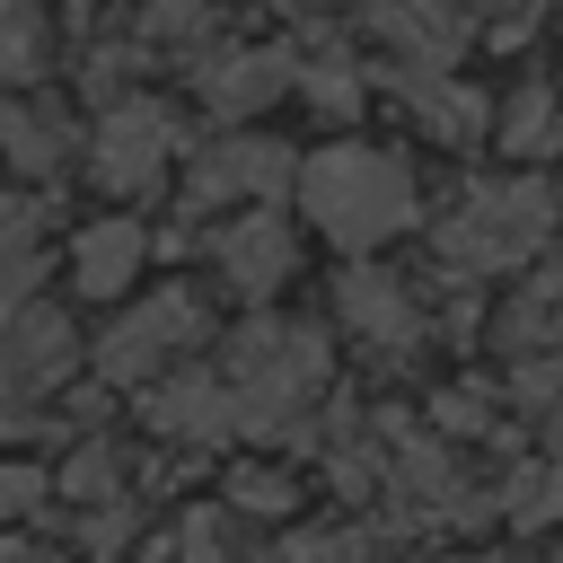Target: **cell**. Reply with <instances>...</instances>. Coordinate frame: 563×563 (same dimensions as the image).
Returning a JSON list of instances; mask_svg holds the SVG:
<instances>
[{"label":"cell","mask_w":563,"mask_h":563,"mask_svg":"<svg viewBox=\"0 0 563 563\" xmlns=\"http://www.w3.org/2000/svg\"><path fill=\"white\" fill-rule=\"evenodd\" d=\"M26 238H35V202H26V194H0V273L35 264V255H26Z\"/></svg>","instance_id":"44dd1931"},{"label":"cell","mask_w":563,"mask_h":563,"mask_svg":"<svg viewBox=\"0 0 563 563\" xmlns=\"http://www.w3.org/2000/svg\"><path fill=\"white\" fill-rule=\"evenodd\" d=\"M220 378H229V396H238V431L282 440V431L299 422V405L325 387V334L299 325V317H255V325H238Z\"/></svg>","instance_id":"3957f363"},{"label":"cell","mask_w":563,"mask_h":563,"mask_svg":"<svg viewBox=\"0 0 563 563\" xmlns=\"http://www.w3.org/2000/svg\"><path fill=\"white\" fill-rule=\"evenodd\" d=\"M176 150H185L176 114H167L158 97H123V106H106V123H97V141H88V167H97V185H106V194L141 202V194H158V185H167Z\"/></svg>","instance_id":"5b68a950"},{"label":"cell","mask_w":563,"mask_h":563,"mask_svg":"<svg viewBox=\"0 0 563 563\" xmlns=\"http://www.w3.org/2000/svg\"><path fill=\"white\" fill-rule=\"evenodd\" d=\"M413 123H431L449 150H475V141L493 132V106H484L475 88H457L449 70H431V79H413Z\"/></svg>","instance_id":"9a60e30c"},{"label":"cell","mask_w":563,"mask_h":563,"mask_svg":"<svg viewBox=\"0 0 563 563\" xmlns=\"http://www.w3.org/2000/svg\"><path fill=\"white\" fill-rule=\"evenodd\" d=\"M255 563H361V545L352 537H290V545L255 554Z\"/></svg>","instance_id":"7402d4cb"},{"label":"cell","mask_w":563,"mask_h":563,"mask_svg":"<svg viewBox=\"0 0 563 563\" xmlns=\"http://www.w3.org/2000/svg\"><path fill=\"white\" fill-rule=\"evenodd\" d=\"M299 88L325 106V114H343V106H361V70L343 62V53H325L317 44V62H299Z\"/></svg>","instance_id":"ac0fdd59"},{"label":"cell","mask_w":563,"mask_h":563,"mask_svg":"<svg viewBox=\"0 0 563 563\" xmlns=\"http://www.w3.org/2000/svg\"><path fill=\"white\" fill-rule=\"evenodd\" d=\"M18 563H62V554H18Z\"/></svg>","instance_id":"4316f807"},{"label":"cell","mask_w":563,"mask_h":563,"mask_svg":"<svg viewBox=\"0 0 563 563\" xmlns=\"http://www.w3.org/2000/svg\"><path fill=\"white\" fill-rule=\"evenodd\" d=\"M493 334H501V352H519V361L563 352V343H554V334H563V273H537V282L493 317Z\"/></svg>","instance_id":"5bb4252c"},{"label":"cell","mask_w":563,"mask_h":563,"mask_svg":"<svg viewBox=\"0 0 563 563\" xmlns=\"http://www.w3.org/2000/svg\"><path fill=\"white\" fill-rule=\"evenodd\" d=\"M229 545H238V519H229V510H194V519H185V537H176V554H185V563H220Z\"/></svg>","instance_id":"ffe728a7"},{"label":"cell","mask_w":563,"mask_h":563,"mask_svg":"<svg viewBox=\"0 0 563 563\" xmlns=\"http://www.w3.org/2000/svg\"><path fill=\"white\" fill-rule=\"evenodd\" d=\"M299 211H308L317 238H334L343 255L387 246L396 229L422 220V211H413V176H405V158H387V150H369V141H334V150H317V158L299 167Z\"/></svg>","instance_id":"6da1fadb"},{"label":"cell","mask_w":563,"mask_h":563,"mask_svg":"<svg viewBox=\"0 0 563 563\" xmlns=\"http://www.w3.org/2000/svg\"><path fill=\"white\" fill-rule=\"evenodd\" d=\"M211 273L238 290V299H273L290 282V220L282 211H238L211 229Z\"/></svg>","instance_id":"ba28073f"},{"label":"cell","mask_w":563,"mask_h":563,"mask_svg":"<svg viewBox=\"0 0 563 563\" xmlns=\"http://www.w3.org/2000/svg\"><path fill=\"white\" fill-rule=\"evenodd\" d=\"M282 88H299V53H290V44H255V53H229L220 70H202L211 114H255V106H273Z\"/></svg>","instance_id":"4fadbf2b"},{"label":"cell","mask_w":563,"mask_h":563,"mask_svg":"<svg viewBox=\"0 0 563 563\" xmlns=\"http://www.w3.org/2000/svg\"><path fill=\"white\" fill-rule=\"evenodd\" d=\"M70 369V317L62 308H18L0 325V387L9 396H35Z\"/></svg>","instance_id":"7c38bea8"},{"label":"cell","mask_w":563,"mask_h":563,"mask_svg":"<svg viewBox=\"0 0 563 563\" xmlns=\"http://www.w3.org/2000/svg\"><path fill=\"white\" fill-rule=\"evenodd\" d=\"M35 53H44L35 9H26V0H0V79H26V70H35Z\"/></svg>","instance_id":"d6986e66"},{"label":"cell","mask_w":563,"mask_h":563,"mask_svg":"<svg viewBox=\"0 0 563 563\" xmlns=\"http://www.w3.org/2000/svg\"><path fill=\"white\" fill-rule=\"evenodd\" d=\"M554 211L563 194L545 176H493V185H466L440 220H431V255L449 273H510L528 264L545 238H554Z\"/></svg>","instance_id":"7a4b0ae2"},{"label":"cell","mask_w":563,"mask_h":563,"mask_svg":"<svg viewBox=\"0 0 563 563\" xmlns=\"http://www.w3.org/2000/svg\"><path fill=\"white\" fill-rule=\"evenodd\" d=\"M361 26H369L413 79H431V70H449V62L466 53V9H457V0H361Z\"/></svg>","instance_id":"8992f818"},{"label":"cell","mask_w":563,"mask_h":563,"mask_svg":"<svg viewBox=\"0 0 563 563\" xmlns=\"http://www.w3.org/2000/svg\"><path fill=\"white\" fill-rule=\"evenodd\" d=\"M334 308H343V325L361 334V343H378V352H405V343H422V308H413V290L396 282V273H343L334 282Z\"/></svg>","instance_id":"8fae6325"},{"label":"cell","mask_w":563,"mask_h":563,"mask_svg":"<svg viewBox=\"0 0 563 563\" xmlns=\"http://www.w3.org/2000/svg\"><path fill=\"white\" fill-rule=\"evenodd\" d=\"M141 264H150V229L132 211H106L70 238V290L79 299H123L141 282Z\"/></svg>","instance_id":"9c48e42d"},{"label":"cell","mask_w":563,"mask_h":563,"mask_svg":"<svg viewBox=\"0 0 563 563\" xmlns=\"http://www.w3.org/2000/svg\"><path fill=\"white\" fill-rule=\"evenodd\" d=\"M141 413H150V431H167V440H229V431H238V396H229V378H211L202 361H194V369H167Z\"/></svg>","instance_id":"30bf717a"},{"label":"cell","mask_w":563,"mask_h":563,"mask_svg":"<svg viewBox=\"0 0 563 563\" xmlns=\"http://www.w3.org/2000/svg\"><path fill=\"white\" fill-rule=\"evenodd\" d=\"M501 150H519V158H528V150H554V88H545V79H528V88L501 106Z\"/></svg>","instance_id":"e0dca14e"},{"label":"cell","mask_w":563,"mask_h":563,"mask_svg":"<svg viewBox=\"0 0 563 563\" xmlns=\"http://www.w3.org/2000/svg\"><path fill=\"white\" fill-rule=\"evenodd\" d=\"M62 132H70V123H62L53 106H0V158H18L26 176H53V167L70 158Z\"/></svg>","instance_id":"2e32d148"},{"label":"cell","mask_w":563,"mask_h":563,"mask_svg":"<svg viewBox=\"0 0 563 563\" xmlns=\"http://www.w3.org/2000/svg\"><path fill=\"white\" fill-rule=\"evenodd\" d=\"M282 185H290V150H282V141H255V132L211 141V150L194 158V176H185V194H194L202 211H229V202H282Z\"/></svg>","instance_id":"52a82bcc"},{"label":"cell","mask_w":563,"mask_h":563,"mask_svg":"<svg viewBox=\"0 0 563 563\" xmlns=\"http://www.w3.org/2000/svg\"><path fill=\"white\" fill-rule=\"evenodd\" d=\"M35 493H44V475H35V466H0V519L35 510Z\"/></svg>","instance_id":"d4e9b609"},{"label":"cell","mask_w":563,"mask_h":563,"mask_svg":"<svg viewBox=\"0 0 563 563\" xmlns=\"http://www.w3.org/2000/svg\"><path fill=\"white\" fill-rule=\"evenodd\" d=\"M202 334H211V308H202L194 290H176V282H167V290H150L141 308H123V317L106 325L97 369H106L114 387H132V378H150V387H158V378H167V361H176V352H194Z\"/></svg>","instance_id":"277c9868"},{"label":"cell","mask_w":563,"mask_h":563,"mask_svg":"<svg viewBox=\"0 0 563 563\" xmlns=\"http://www.w3.org/2000/svg\"><path fill=\"white\" fill-rule=\"evenodd\" d=\"M238 510H290V484L255 466V475H238Z\"/></svg>","instance_id":"cb8c5ba5"},{"label":"cell","mask_w":563,"mask_h":563,"mask_svg":"<svg viewBox=\"0 0 563 563\" xmlns=\"http://www.w3.org/2000/svg\"><path fill=\"white\" fill-rule=\"evenodd\" d=\"M141 26L150 35H194L202 26V0H141Z\"/></svg>","instance_id":"603a6c76"},{"label":"cell","mask_w":563,"mask_h":563,"mask_svg":"<svg viewBox=\"0 0 563 563\" xmlns=\"http://www.w3.org/2000/svg\"><path fill=\"white\" fill-rule=\"evenodd\" d=\"M545 457H554V466H563V405H554V413H545Z\"/></svg>","instance_id":"484cf974"}]
</instances>
